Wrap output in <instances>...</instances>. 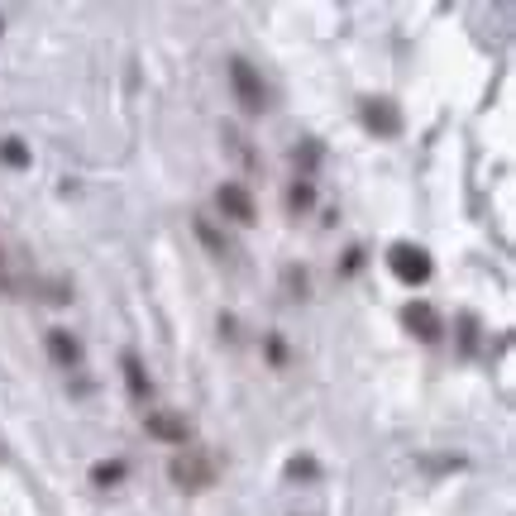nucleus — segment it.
<instances>
[{
    "instance_id": "1",
    "label": "nucleus",
    "mask_w": 516,
    "mask_h": 516,
    "mask_svg": "<svg viewBox=\"0 0 516 516\" xmlns=\"http://www.w3.org/2000/svg\"><path fill=\"white\" fill-rule=\"evenodd\" d=\"M387 263H392V273L407 282V287H421V282L430 278V254L426 249H416V244H392Z\"/></svg>"
},
{
    "instance_id": "2",
    "label": "nucleus",
    "mask_w": 516,
    "mask_h": 516,
    "mask_svg": "<svg viewBox=\"0 0 516 516\" xmlns=\"http://www.w3.org/2000/svg\"><path fill=\"white\" fill-rule=\"evenodd\" d=\"M230 82H235V96L244 110H263L268 101H263V82H258V72L244 58H230Z\"/></svg>"
},
{
    "instance_id": "3",
    "label": "nucleus",
    "mask_w": 516,
    "mask_h": 516,
    "mask_svg": "<svg viewBox=\"0 0 516 516\" xmlns=\"http://www.w3.org/2000/svg\"><path fill=\"white\" fill-rule=\"evenodd\" d=\"M364 125L373 129V134H383V139H397V134H402V110L392 106L387 96L364 101Z\"/></svg>"
},
{
    "instance_id": "4",
    "label": "nucleus",
    "mask_w": 516,
    "mask_h": 516,
    "mask_svg": "<svg viewBox=\"0 0 516 516\" xmlns=\"http://www.w3.org/2000/svg\"><path fill=\"white\" fill-rule=\"evenodd\" d=\"M215 201H220V211L225 215H235L239 225H249V220H254V196L244 192L239 182H225V187L215 192Z\"/></svg>"
},
{
    "instance_id": "5",
    "label": "nucleus",
    "mask_w": 516,
    "mask_h": 516,
    "mask_svg": "<svg viewBox=\"0 0 516 516\" xmlns=\"http://www.w3.org/2000/svg\"><path fill=\"white\" fill-rule=\"evenodd\" d=\"M402 321H407L411 330H416V335H421V340H440V316H435V311H430L426 301H411L407 311H402Z\"/></svg>"
},
{
    "instance_id": "6",
    "label": "nucleus",
    "mask_w": 516,
    "mask_h": 516,
    "mask_svg": "<svg viewBox=\"0 0 516 516\" xmlns=\"http://www.w3.org/2000/svg\"><path fill=\"white\" fill-rule=\"evenodd\" d=\"M172 478H177L182 488H206V483H211V464H201V459H177V464H172Z\"/></svg>"
},
{
    "instance_id": "7",
    "label": "nucleus",
    "mask_w": 516,
    "mask_h": 516,
    "mask_svg": "<svg viewBox=\"0 0 516 516\" xmlns=\"http://www.w3.org/2000/svg\"><path fill=\"white\" fill-rule=\"evenodd\" d=\"M48 354H53V364L72 368V364H77V359H82V344L72 340L67 330H53V335H48Z\"/></svg>"
},
{
    "instance_id": "8",
    "label": "nucleus",
    "mask_w": 516,
    "mask_h": 516,
    "mask_svg": "<svg viewBox=\"0 0 516 516\" xmlns=\"http://www.w3.org/2000/svg\"><path fill=\"white\" fill-rule=\"evenodd\" d=\"M125 383L134 397H149V378H144V364H139V354H125Z\"/></svg>"
},
{
    "instance_id": "9",
    "label": "nucleus",
    "mask_w": 516,
    "mask_h": 516,
    "mask_svg": "<svg viewBox=\"0 0 516 516\" xmlns=\"http://www.w3.org/2000/svg\"><path fill=\"white\" fill-rule=\"evenodd\" d=\"M149 430L163 440H187V421H177V416H149Z\"/></svg>"
},
{
    "instance_id": "10",
    "label": "nucleus",
    "mask_w": 516,
    "mask_h": 516,
    "mask_svg": "<svg viewBox=\"0 0 516 516\" xmlns=\"http://www.w3.org/2000/svg\"><path fill=\"white\" fill-rule=\"evenodd\" d=\"M0 158H5L10 168H24V163H29V149H24L20 139H5V144H0Z\"/></svg>"
},
{
    "instance_id": "11",
    "label": "nucleus",
    "mask_w": 516,
    "mask_h": 516,
    "mask_svg": "<svg viewBox=\"0 0 516 516\" xmlns=\"http://www.w3.org/2000/svg\"><path fill=\"white\" fill-rule=\"evenodd\" d=\"M120 478H125V464H96V469H91V483H101V488L120 483Z\"/></svg>"
},
{
    "instance_id": "12",
    "label": "nucleus",
    "mask_w": 516,
    "mask_h": 516,
    "mask_svg": "<svg viewBox=\"0 0 516 516\" xmlns=\"http://www.w3.org/2000/svg\"><path fill=\"white\" fill-rule=\"evenodd\" d=\"M287 478H316V464H311V459H292V464H287Z\"/></svg>"
},
{
    "instance_id": "13",
    "label": "nucleus",
    "mask_w": 516,
    "mask_h": 516,
    "mask_svg": "<svg viewBox=\"0 0 516 516\" xmlns=\"http://www.w3.org/2000/svg\"><path fill=\"white\" fill-rule=\"evenodd\" d=\"M201 239H206V244H211V249H215V254H225V244H220V235H215V230H211V225H201Z\"/></svg>"
},
{
    "instance_id": "14",
    "label": "nucleus",
    "mask_w": 516,
    "mask_h": 516,
    "mask_svg": "<svg viewBox=\"0 0 516 516\" xmlns=\"http://www.w3.org/2000/svg\"><path fill=\"white\" fill-rule=\"evenodd\" d=\"M292 206H311V187H292Z\"/></svg>"
},
{
    "instance_id": "15",
    "label": "nucleus",
    "mask_w": 516,
    "mask_h": 516,
    "mask_svg": "<svg viewBox=\"0 0 516 516\" xmlns=\"http://www.w3.org/2000/svg\"><path fill=\"white\" fill-rule=\"evenodd\" d=\"M0 292H10V273H5V258H0Z\"/></svg>"
},
{
    "instance_id": "16",
    "label": "nucleus",
    "mask_w": 516,
    "mask_h": 516,
    "mask_svg": "<svg viewBox=\"0 0 516 516\" xmlns=\"http://www.w3.org/2000/svg\"><path fill=\"white\" fill-rule=\"evenodd\" d=\"M0 459H5V445H0Z\"/></svg>"
}]
</instances>
